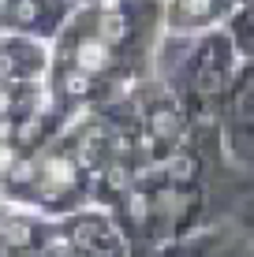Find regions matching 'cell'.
Instances as JSON below:
<instances>
[{"label": "cell", "instance_id": "30bf717a", "mask_svg": "<svg viewBox=\"0 0 254 257\" xmlns=\"http://www.w3.org/2000/svg\"><path fill=\"white\" fill-rule=\"evenodd\" d=\"M4 257H26V253H12V250H4Z\"/></svg>", "mask_w": 254, "mask_h": 257}, {"label": "cell", "instance_id": "ba28073f", "mask_svg": "<svg viewBox=\"0 0 254 257\" xmlns=\"http://www.w3.org/2000/svg\"><path fill=\"white\" fill-rule=\"evenodd\" d=\"M228 38L243 64H254V0H243L235 19L228 23Z\"/></svg>", "mask_w": 254, "mask_h": 257}, {"label": "cell", "instance_id": "5b68a950", "mask_svg": "<svg viewBox=\"0 0 254 257\" xmlns=\"http://www.w3.org/2000/svg\"><path fill=\"white\" fill-rule=\"evenodd\" d=\"M71 15H75L71 0H8L0 34H23L41 45H52L64 34V26L71 23Z\"/></svg>", "mask_w": 254, "mask_h": 257}, {"label": "cell", "instance_id": "52a82bcc", "mask_svg": "<svg viewBox=\"0 0 254 257\" xmlns=\"http://www.w3.org/2000/svg\"><path fill=\"white\" fill-rule=\"evenodd\" d=\"M52 67V45L23 34H0V82H45Z\"/></svg>", "mask_w": 254, "mask_h": 257}, {"label": "cell", "instance_id": "3957f363", "mask_svg": "<svg viewBox=\"0 0 254 257\" xmlns=\"http://www.w3.org/2000/svg\"><path fill=\"white\" fill-rule=\"evenodd\" d=\"M221 146L224 157L247 179H254V64H243L235 75V86L221 116Z\"/></svg>", "mask_w": 254, "mask_h": 257}, {"label": "cell", "instance_id": "8992f818", "mask_svg": "<svg viewBox=\"0 0 254 257\" xmlns=\"http://www.w3.org/2000/svg\"><path fill=\"white\" fill-rule=\"evenodd\" d=\"M243 0H161V26L164 34H213L228 30Z\"/></svg>", "mask_w": 254, "mask_h": 257}, {"label": "cell", "instance_id": "7a4b0ae2", "mask_svg": "<svg viewBox=\"0 0 254 257\" xmlns=\"http://www.w3.org/2000/svg\"><path fill=\"white\" fill-rule=\"evenodd\" d=\"M135 112H138V127H142V142H146V153L161 157L168 149H180L191 142V116L187 108L164 90L161 82L150 75L146 86L135 97Z\"/></svg>", "mask_w": 254, "mask_h": 257}, {"label": "cell", "instance_id": "277c9868", "mask_svg": "<svg viewBox=\"0 0 254 257\" xmlns=\"http://www.w3.org/2000/svg\"><path fill=\"white\" fill-rule=\"evenodd\" d=\"M64 231L71 238V250L75 253H90V257H131V246L124 231H120L116 216L101 205H82L75 212H67L64 220Z\"/></svg>", "mask_w": 254, "mask_h": 257}, {"label": "cell", "instance_id": "9c48e42d", "mask_svg": "<svg viewBox=\"0 0 254 257\" xmlns=\"http://www.w3.org/2000/svg\"><path fill=\"white\" fill-rule=\"evenodd\" d=\"M75 8H86V4H105V0H71Z\"/></svg>", "mask_w": 254, "mask_h": 257}, {"label": "cell", "instance_id": "6da1fadb", "mask_svg": "<svg viewBox=\"0 0 254 257\" xmlns=\"http://www.w3.org/2000/svg\"><path fill=\"white\" fill-rule=\"evenodd\" d=\"M243 60L228 30L213 34H161L150 75L164 86L191 116V135H221V116L235 86Z\"/></svg>", "mask_w": 254, "mask_h": 257}]
</instances>
